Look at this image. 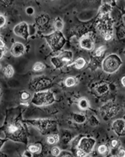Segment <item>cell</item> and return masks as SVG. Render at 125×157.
Here are the masks:
<instances>
[{"label": "cell", "instance_id": "14", "mask_svg": "<svg viewBox=\"0 0 125 157\" xmlns=\"http://www.w3.org/2000/svg\"><path fill=\"white\" fill-rule=\"evenodd\" d=\"M104 113L108 117H113L118 112V108L115 105L108 104L104 106Z\"/></svg>", "mask_w": 125, "mask_h": 157}, {"label": "cell", "instance_id": "29", "mask_svg": "<svg viewBox=\"0 0 125 157\" xmlns=\"http://www.w3.org/2000/svg\"><path fill=\"white\" fill-rule=\"evenodd\" d=\"M21 98L23 101H27V100H28L30 98V94H29V93H28V92L24 91L21 94Z\"/></svg>", "mask_w": 125, "mask_h": 157}, {"label": "cell", "instance_id": "35", "mask_svg": "<svg viewBox=\"0 0 125 157\" xmlns=\"http://www.w3.org/2000/svg\"><path fill=\"white\" fill-rule=\"evenodd\" d=\"M118 141L117 140H113L111 141V146H112L113 147H116L118 145Z\"/></svg>", "mask_w": 125, "mask_h": 157}, {"label": "cell", "instance_id": "24", "mask_svg": "<svg viewBox=\"0 0 125 157\" xmlns=\"http://www.w3.org/2000/svg\"><path fill=\"white\" fill-rule=\"evenodd\" d=\"M59 141V137L58 135H53V136H51L48 137L47 142L50 144H54V143H57Z\"/></svg>", "mask_w": 125, "mask_h": 157}, {"label": "cell", "instance_id": "11", "mask_svg": "<svg viewBox=\"0 0 125 157\" xmlns=\"http://www.w3.org/2000/svg\"><path fill=\"white\" fill-rule=\"evenodd\" d=\"M113 129L119 136L125 135V121L123 119H117L113 123Z\"/></svg>", "mask_w": 125, "mask_h": 157}, {"label": "cell", "instance_id": "39", "mask_svg": "<svg viewBox=\"0 0 125 157\" xmlns=\"http://www.w3.org/2000/svg\"><path fill=\"white\" fill-rule=\"evenodd\" d=\"M121 83H122V84L123 85V86H124L125 87V76H123V78H122Z\"/></svg>", "mask_w": 125, "mask_h": 157}, {"label": "cell", "instance_id": "33", "mask_svg": "<svg viewBox=\"0 0 125 157\" xmlns=\"http://www.w3.org/2000/svg\"><path fill=\"white\" fill-rule=\"evenodd\" d=\"M77 155L78 156H85L87 155V153H85V152H84L83 151L81 150V149H79L78 151H77Z\"/></svg>", "mask_w": 125, "mask_h": 157}, {"label": "cell", "instance_id": "12", "mask_svg": "<svg viewBox=\"0 0 125 157\" xmlns=\"http://www.w3.org/2000/svg\"><path fill=\"white\" fill-rule=\"evenodd\" d=\"M25 52V47L20 42L15 43L11 48V53L15 57H19Z\"/></svg>", "mask_w": 125, "mask_h": 157}, {"label": "cell", "instance_id": "8", "mask_svg": "<svg viewBox=\"0 0 125 157\" xmlns=\"http://www.w3.org/2000/svg\"><path fill=\"white\" fill-rule=\"evenodd\" d=\"M14 31L16 35L24 38V39H27L29 36L28 27L25 22H22L15 26Z\"/></svg>", "mask_w": 125, "mask_h": 157}, {"label": "cell", "instance_id": "7", "mask_svg": "<svg viewBox=\"0 0 125 157\" xmlns=\"http://www.w3.org/2000/svg\"><path fill=\"white\" fill-rule=\"evenodd\" d=\"M80 43L81 48H84V49L88 50H92L94 46L93 36L90 33L84 35L81 39Z\"/></svg>", "mask_w": 125, "mask_h": 157}, {"label": "cell", "instance_id": "4", "mask_svg": "<svg viewBox=\"0 0 125 157\" xmlns=\"http://www.w3.org/2000/svg\"><path fill=\"white\" fill-rule=\"evenodd\" d=\"M54 100L53 93L50 91H44L35 93L32 102L37 106H46L53 103Z\"/></svg>", "mask_w": 125, "mask_h": 157}, {"label": "cell", "instance_id": "28", "mask_svg": "<svg viewBox=\"0 0 125 157\" xmlns=\"http://www.w3.org/2000/svg\"><path fill=\"white\" fill-rule=\"evenodd\" d=\"M1 58H2V57H3V54L6 53V52H7V48H6V46H5V44H4L2 38H1Z\"/></svg>", "mask_w": 125, "mask_h": 157}, {"label": "cell", "instance_id": "22", "mask_svg": "<svg viewBox=\"0 0 125 157\" xmlns=\"http://www.w3.org/2000/svg\"><path fill=\"white\" fill-rule=\"evenodd\" d=\"M73 118H74L76 122H77L78 123H82L85 121V116H83L81 114H74Z\"/></svg>", "mask_w": 125, "mask_h": 157}, {"label": "cell", "instance_id": "25", "mask_svg": "<svg viewBox=\"0 0 125 157\" xmlns=\"http://www.w3.org/2000/svg\"><path fill=\"white\" fill-rule=\"evenodd\" d=\"M44 65L40 62H37V63H35L34 65L33 69L35 70V71H40V70H42L44 69Z\"/></svg>", "mask_w": 125, "mask_h": 157}, {"label": "cell", "instance_id": "26", "mask_svg": "<svg viewBox=\"0 0 125 157\" xmlns=\"http://www.w3.org/2000/svg\"><path fill=\"white\" fill-rule=\"evenodd\" d=\"M105 50H106V47H104V46H102V47H100L99 48H97L96 51H95V56H97V57L102 56V55L103 54V53H104Z\"/></svg>", "mask_w": 125, "mask_h": 157}, {"label": "cell", "instance_id": "3", "mask_svg": "<svg viewBox=\"0 0 125 157\" xmlns=\"http://www.w3.org/2000/svg\"><path fill=\"white\" fill-rule=\"evenodd\" d=\"M46 39L51 49L53 51H58L63 47L65 43V39L61 31H57L54 33L48 35Z\"/></svg>", "mask_w": 125, "mask_h": 157}, {"label": "cell", "instance_id": "32", "mask_svg": "<svg viewBox=\"0 0 125 157\" xmlns=\"http://www.w3.org/2000/svg\"><path fill=\"white\" fill-rule=\"evenodd\" d=\"M117 155L119 156H122V157L125 156V150L124 149H120L119 150Z\"/></svg>", "mask_w": 125, "mask_h": 157}, {"label": "cell", "instance_id": "20", "mask_svg": "<svg viewBox=\"0 0 125 157\" xmlns=\"http://www.w3.org/2000/svg\"><path fill=\"white\" fill-rule=\"evenodd\" d=\"M98 151L100 154L102 155H106L109 151V149L105 145H101L98 148Z\"/></svg>", "mask_w": 125, "mask_h": 157}, {"label": "cell", "instance_id": "27", "mask_svg": "<svg viewBox=\"0 0 125 157\" xmlns=\"http://www.w3.org/2000/svg\"><path fill=\"white\" fill-rule=\"evenodd\" d=\"M29 150L31 153H37L40 151V147L37 145H32L29 147Z\"/></svg>", "mask_w": 125, "mask_h": 157}, {"label": "cell", "instance_id": "34", "mask_svg": "<svg viewBox=\"0 0 125 157\" xmlns=\"http://www.w3.org/2000/svg\"><path fill=\"white\" fill-rule=\"evenodd\" d=\"M0 18H1V27H3L5 24V22H6V19L3 15H1Z\"/></svg>", "mask_w": 125, "mask_h": 157}, {"label": "cell", "instance_id": "9", "mask_svg": "<svg viewBox=\"0 0 125 157\" xmlns=\"http://www.w3.org/2000/svg\"><path fill=\"white\" fill-rule=\"evenodd\" d=\"M22 132V127L18 123H14L9 124L7 128V132L9 136L12 137H18Z\"/></svg>", "mask_w": 125, "mask_h": 157}, {"label": "cell", "instance_id": "6", "mask_svg": "<svg viewBox=\"0 0 125 157\" xmlns=\"http://www.w3.org/2000/svg\"><path fill=\"white\" fill-rule=\"evenodd\" d=\"M95 144V140L92 138H83L79 143L78 148L83 151L85 153H91Z\"/></svg>", "mask_w": 125, "mask_h": 157}, {"label": "cell", "instance_id": "13", "mask_svg": "<svg viewBox=\"0 0 125 157\" xmlns=\"http://www.w3.org/2000/svg\"><path fill=\"white\" fill-rule=\"evenodd\" d=\"M50 81L46 78H40V80H37L32 84L33 88L35 90H40L41 89L45 88L50 85Z\"/></svg>", "mask_w": 125, "mask_h": 157}, {"label": "cell", "instance_id": "16", "mask_svg": "<svg viewBox=\"0 0 125 157\" xmlns=\"http://www.w3.org/2000/svg\"><path fill=\"white\" fill-rule=\"evenodd\" d=\"M85 59H84L83 58H80L77 59L76 60L74 61V65L75 66V67L78 69H81L82 68H83L84 66L85 65Z\"/></svg>", "mask_w": 125, "mask_h": 157}, {"label": "cell", "instance_id": "21", "mask_svg": "<svg viewBox=\"0 0 125 157\" xmlns=\"http://www.w3.org/2000/svg\"><path fill=\"white\" fill-rule=\"evenodd\" d=\"M79 107L82 110H87L89 108L88 101L85 99H81L79 101Z\"/></svg>", "mask_w": 125, "mask_h": 157}, {"label": "cell", "instance_id": "1", "mask_svg": "<svg viewBox=\"0 0 125 157\" xmlns=\"http://www.w3.org/2000/svg\"><path fill=\"white\" fill-rule=\"evenodd\" d=\"M100 20L98 23V29L103 35L106 40H110L113 36L112 24L110 18L108 15L101 16Z\"/></svg>", "mask_w": 125, "mask_h": 157}, {"label": "cell", "instance_id": "5", "mask_svg": "<svg viewBox=\"0 0 125 157\" xmlns=\"http://www.w3.org/2000/svg\"><path fill=\"white\" fill-rule=\"evenodd\" d=\"M73 54L70 51H64L58 56L54 57L51 59V63H53L56 68L59 69L66 65L70 63L72 60Z\"/></svg>", "mask_w": 125, "mask_h": 157}, {"label": "cell", "instance_id": "38", "mask_svg": "<svg viewBox=\"0 0 125 157\" xmlns=\"http://www.w3.org/2000/svg\"><path fill=\"white\" fill-rule=\"evenodd\" d=\"M61 156H71V154H69V153H65V152L63 153Z\"/></svg>", "mask_w": 125, "mask_h": 157}, {"label": "cell", "instance_id": "37", "mask_svg": "<svg viewBox=\"0 0 125 157\" xmlns=\"http://www.w3.org/2000/svg\"><path fill=\"white\" fill-rule=\"evenodd\" d=\"M30 153V151H29V152H28V151H26L25 153L24 154V155L23 156H31L32 155L31 153Z\"/></svg>", "mask_w": 125, "mask_h": 157}, {"label": "cell", "instance_id": "23", "mask_svg": "<svg viewBox=\"0 0 125 157\" xmlns=\"http://www.w3.org/2000/svg\"><path fill=\"white\" fill-rule=\"evenodd\" d=\"M76 81L75 78L73 77L68 78L65 80V84H66L67 87H72V86L76 84Z\"/></svg>", "mask_w": 125, "mask_h": 157}, {"label": "cell", "instance_id": "31", "mask_svg": "<svg viewBox=\"0 0 125 157\" xmlns=\"http://www.w3.org/2000/svg\"><path fill=\"white\" fill-rule=\"evenodd\" d=\"M90 124L92 126H97V124H99V121H98V120L94 117L92 116L90 119Z\"/></svg>", "mask_w": 125, "mask_h": 157}, {"label": "cell", "instance_id": "36", "mask_svg": "<svg viewBox=\"0 0 125 157\" xmlns=\"http://www.w3.org/2000/svg\"><path fill=\"white\" fill-rule=\"evenodd\" d=\"M26 12H27V13H28V14L31 15V14H33V9L32 8H31V7H29L28 9H27Z\"/></svg>", "mask_w": 125, "mask_h": 157}, {"label": "cell", "instance_id": "30", "mask_svg": "<svg viewBox=\"0 0 125 157\" xmlns=\"http://www.w3.org/2000/svg\"><path fill=\"white\" fill-rule=\"evenodd\" d=\"M60 153H61V151L58 147H54L52 149H51V153H52V155L54 156L59 155H60Z\"/></svg>", "mask_w": 125, "mask_h": 157}, {"label": "cell", "instance_id": "17", "mask_svg": "<svg viewBox=\"0 0 125 157\" xmlns=\"http://www.w3.org/2000/svg\"><path fill=\"white\" fill-rule=\"evenodd\" d=\"M4 74L6 76L7 78H10L12 76L13 74H14V70H13L12 67L11 65H7L4 68L3 70Z\"/></svg>", "mask_w": 125, "mask_h": 157}, {"label": "cell", "instance_id": "2", "mask_svg": "<svg viewBox=\"0 0 125 157\" xmlns=\"http://www.w3.org/2000/svg\"><path fill=\"white\" fill-rule=\"evenodd\" d=\"M121 64V59L117 55L111 54L103 61V69L107 73H113L120 68Z\"/></svg>", "mask_w": 125, "mask_h": 157}, {"label": "cell", "instance_id": "18", "mask_svg": "<svg viewBox=\"0 0 125 157\" xmlns=\"http://www.w3.org/2000/svg\"><path fill=\"white\" fill-rule=\"evenodd\" d=\"M54 26H55L57 31H61L62 30L63 28V22L60 18H56L55 22H54Z\"/></svg>", "mask_w": 125, "mask_h": 157}, {"label": "cell", "instance_id": "19", "mask_svg": "<svg viewBox=\"0 0 125 157\" xmlns=\"http://www.w3.org/2000/svg\"><path fill=\"white\" fill-rule=\"evenodd\" d=\"M108 91V87L106 84H102L97 88V91L100 94H104Z\"/></svg>", "mask_w": 125, "mask_h": 157}, {"label": "cell", "instance_id": "10", "mask_svg": "<svg viewBox=\"0 0 125 157\" xmlns=\"http://www.w3.org/2000/svg\"><path fill=\"white\" fill-rule=\"evenodd\" d=\"M31 123L41 131H47L51 126V122L47 119L33 120Z\"/></svg>", "mask_w": 125, "mask_h": 157}, {"label": "cell", "instance_id": "15", "mask_svg": "<svg viewBox=\"0 0 125 157\" xmlns=\"http://www.w3.org/2000/svg\"><path fill=\"white\" fill-rule=\"evenodd\" d=\"M111 9V5L109 3H105L103 4L100 8L99 10H100V15H101V16L107 15L108 13L110 11Z\"/></svg>", "mask_w": 125, "mask_h": 157}]
</instances>
